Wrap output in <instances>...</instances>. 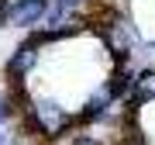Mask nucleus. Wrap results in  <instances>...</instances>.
I'll return each mask as SVG.
<instances>
[{
	"instance_id": "f257e3e1",
	"label": "nucleus",
	"mask_w": 155,
	"mask_h": 145,
	"mask_svg": "<svg viewBox=\"0 0 155 145\" xmlns=\"http://www.w3.org/2000/svg\"><path fill=\"white\" fill-rule=\"evenodd\" d=\"M38 59H41V49H38V45H35L31 38L21 42V45L11 52V59L4 62V76H7V83L24 86V79H28V72L38 66Z\"/></svg>"
},
{
	"instance_id": "f03ea898",
	"label": "nucleus",
	"mask_w": 155,
	"mask_h": 145,
	"mask_svg": "<svg viewBox=\"0 0 155 145\" xmlns=\"http://www.w3.org/2000/svg\"><path fill=\"white\" fill-rule=\"evenodd\" d=\"M45 7H48V0H11V4H7L4 21H7V28L31 31V28H38V24H41Z\"/></svg>"
},
{
	"instance_id": "7ed1b4c3",
	"label": "nucleus",
	"mask_w": 155,
	"mask_h": 145,
	"mask_svg": "<svg viewBox=\"0 0 155 145\" xmlns=\"http://www.w3.org/2000/svg\"><path fill=\"white\" fill-rule=\"evenodd\" d=\"M104 86L110 90V97H114V100H121V97L131 93V86H134V72L127 69V59L114 62V69H110V76H107V83H104Z\"/></svg>"
},
{
	"instance_id": "20e7f679",
	"label": "nucleus",
	"mask_w": 155,
	"mask_h": 145,
	"mask_svg": "<svg viewBox=\"0 0 155 145\" xmlns=\"http://www.w3.org/2000/svg\"><path fill=\"white\" fill-rule=\"evenodd\" d=\"M131 100H134V104H148V100H155V69H141V72H134Z\"/></svg>"
},
{
	"instance_id": "39448f33",
	"label": "nucleus",
	"mask_w": 155,
	"mask_h": 145,
	"mask_svg": "<svg viewBox=\"0 0 155 145\" xmlns=\"http://www.w3.org/2000/svg\"><path fill=\"white\" fill-rule=\"evenodd\" d=\"M69 145H104L97 135H86V131H72L69 135Z\"/></svg>"
},
{
	"instance_id": "423d86ee",
	"label": "nucleus",
	"mask_w": 155,
	"mask_h": 145,
	"mask_svg": "<svg viewBox=\"0 0 155 145\" xmlns=\"http://www.w3.org/2000/svg\"><path fill=\"white\" fill-rule=\"evenodd\" d=\"M52 4H55V7H62V11H66V14H76L79 7L86 4V0H52Z\"/></svg>"
},
{
	"instance_id": "0eeeda50",
	"label": "nucleus",
	"mask_w": 155,
	"mask_h": 145,
	"mask_svg": "<svg viewBox=\"0 0 155 145\" xmlns=\"http://www.w3.org/2000/svg\"><path fill=\"white\" fill-rule=\"evenodd\" d=\"M7 4H11V0H0V21H4V14H7Z\"/></svg>"
},
{
	"instance_id": "6e6552de",
	"label": "nucleus",
	"mask_w": 155,
	"mask_h": 145,
	"mask_svg": "<svg viewBox=\"0 0 155 145\" xmlns=\"http://www.w3.org/2000/svg\"><path fill=\"white\" fill-rule=\"evenodd\" d=\"M0 145H7V142H4V135H0Z\"/></svg>"
}]
</instances>
